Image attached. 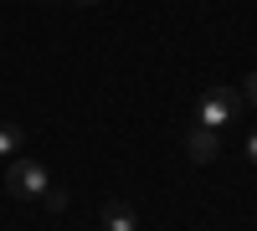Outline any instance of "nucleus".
<instances>
[{
	"label": "nucleus",
	"mask_w": 257,
	"mask_h": 231,
	"mask_svg": "<svg viewBox=\"0 0 257 231\" xmlns=\"http://www.w3.org/2000/svg\"><path fill=\"white\" fill-rule=\"evenodd\" d=\"M242 103H247V98H242L237 88H221V82H216V88H206V93H201L196 113H201L206 129H221V123H231V118L242 113Z\"/></svg>",
	"instance_id": "obj_1"
},
{
	"label": "nucleus",
	"mask_w": 257,
	"mask_h": 231,
	"mask_svg": "<svg viewBox=\"0 0 257 231\" xmlns=\"http://www.w3.org/2000/svg\"><path fill=\"white\" fill-rule=\"evenodd\" d=\"M47 164L41 159H11V170H6V190L11 195H31V200H41V190H47Z\"/></svg>",
	"instance_id": "obj_2"
},
{
	"label": "nucleus",
	"mask_w": 257,
	"mask_h": 231,
	"mask_svg": "<svg viewBox=\"0 0 257 231\" xmlns=\"http://www.w3.org/2000/svg\"><path fill=\"white\" fill-rule=\"evenodd\" d=\"M185 154L196 159V164H211V159L221 154V139H216V129L196 123V129H190V139H185Z\"/></svg>",
	"instance_id": "obj_3"
},
{
	"label": "nucleus",
	"mask_w": 257,
	"mask_h": 231,
	"mask_svg": "<svg viewBox=\"0 0 257 231\" xmlns=\"http://www.w3.org/2000/svg\"><path fill=\"white\" fill-rule=\"evenodd\" d=\"M139 221H134V205L128 200H108L103 205V231H134Z\"/></svg>",
	"instance_id": "obj_4"
},
{
	"label": "nucleus",
	"mask_w": 257,
	"mask_h": 231,
	"mask_svg": "<svg viewBox=\"0 0 257 231\" xmlns=\"http://www.w3.org/2000/svg\"><path fill=\"white\" fill-rule=\"evenodd\" d=\"M21 144H26V129L21 123H0V159H16Z\"/></svg>",
	"instance_id": "obj_5"
},
{
	"label": "nucleus",
	"mask_w": 257,
	"mask_h": 231,
	"mask_svg": "<svg viewBox=\"0 0 257 231\" xmlns=\"http://www.w3.org/2000/svg\"><path fill=\"white\" fill-rule=\"evenodd\" d=\"M41 205H47V211H67V190L47 185V190H41Z\"/></svg>",
	"instance_id": "obj_6"
},
{
	"label": "nucleus",
	"mask_w": 257,
	"mask_h": 231,
	"mask_svg": "<svg viewBox=\"0 0 257 231\" xmlns=\"http://www.w3.org/2000/svg\"><path fill=\"white\" fill-rule=\"evenodd\" d=\"M242 98H247L252 108H257V72H247V82H242Z\"/></svg>",
	"instance_id": "obj_7"
},
{
	"label": "nucleus",
	"mask_w": 257,
	"mask_h": 231,
	"mask_svg": "<svg viewBox=\"0 0 257 231\" xmlns=\"http://www.w3.org/2000/svg\"><path fill=\"white\" fill-rule=\"evenodd\" d=\"M247 159H252V164H257V134H252V139H247Z\"/></svg>",
	"instance_id": "obj_8"
},
{
	"label": "nucleus",
	"mask_w": 257,
	"mask_h": 231,
	"mask_svg": "<svg viewBox=\"0 0 257 231\" xmlns=\"http://www.w3.org/2000/svg\"><path fill=\"white\" fill-rule=\"evenodd\" d=\"M82 6H98V0H82Z\"/></svg>",
	"instance_id": "obj_9"
}]
</instances>
